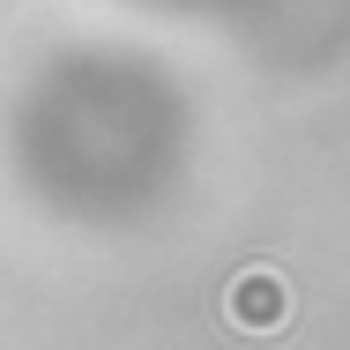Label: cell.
I'll list each match as a JSON object with an SVG mask.
<instances>
[{
    "mask_svg": "<svg viewBox=\"0 0 350 350\" xmlns=\"http://www.w3.org/2000/svg\"><path fill=\"white\" fill-rule=\"evenodd\" d=\"M231 321L254 328V336L283 328V283L276 276H239V283H231Z\"/></svg>",
    "mask_w": 350,
    "mask_h": 350,
    "instance_id": "obj_1",
    "label": "cell"
}]
</instances>
